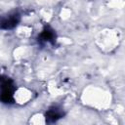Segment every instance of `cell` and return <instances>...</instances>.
Instances as JSON below:
<instances>
[{
  "mask_svg": "<svg viewBox=\"0 0 125 125\" xmlns=\"http://www.w3.org/2000/svg\"><path fill=\"white\" fill-rule=\"evenodd\" d=\"M14 82L9 77L0 76V101L5 104H12L14 102Z\"/></svg>",
  "mask_w": 125,
  "mask_h": 125,
  "instance_id": "obj_1",
  "label": "cell"
},
{
  "mask_svg": "<svg viewBox=\"0 0 125 125\" xmlns=\"http://www.w3.org/2000/svg\"><path fill=\"white\" fill-rule=\"evenodd\" d=\"M20 21H21V16L17 12L2 16L0 17V29L2 30L13 29L18 25Z\"/></svg>",
  "mask_w": 125,
  "mask_h": 125,
  "instance_id": "obj_2",
  "label": "cell"
},
{
  "mask_svg": "<svg viewBox=\"0 0 125 125\" xmlns=\"http://www.w3.org/2000/svg\"><path fill=\"white\" fill-rule=\"evenodd\" d=\"M63 110L58 105H53L49 107L45 113V118H46V123L48 125H51L55 122H57L59 119H61L63 116Z\"/></svg>",
  "mask_w": 125,
  "mask_h": 125,
  "instance_id": "obj_3",
  "label": "cell"
},
{
  "mask_svg": "<svg viewBox=\"0 0 125 125\" xmlns=\"http://www.w3.org/2000/svg\"><path fill=\"white\" fill-rule=\"evenodd\" d=\"M38 41L40 43H52V44H55V41H56V34L54 32V30L49 27V26H46L42 32L39 34L38 36Z\"/></svg>",
  "mask_w": 125,
  "mask_h": 125,
  "instance_id": "obj_4",
  "label": "cell"
}]
</instances>
